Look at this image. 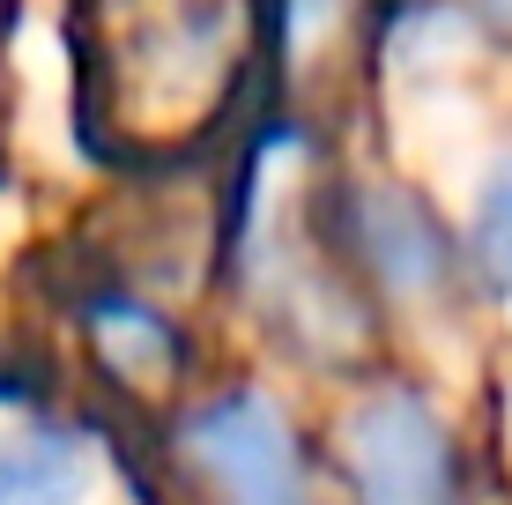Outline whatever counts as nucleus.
Returning a JSON list of instances; mask_svg holds the SVG:
<instances>
[{
  "instance_id": "obj_1",
  "label": "nucleus",
  "mask_w": 512,
  "mask_h": 505,
  "mask_svg": "<svg viewBox=\"0 0 512 505\" xmlns=\"http://www.w3.org/2000/svg\"><path fill=\"white\" fill-rule=\"evenodd\" d=\"M186 446L201 476L216 483V505H312L297 431L268 394H223L186 424Z\"/></svg>"
},
{
  "instance_id": "obj_4",
  "label": "nucleus",
  "mask_w": 512,
  "mask_h": 505,
  "mask_svg": "<svg viewBox=\"0 0 512 505\" xmlns=\"http://www.w3.org/2000/svg\"><path fill=\"white\" fill-rule=\"evenodd\" d=\"M475 253H483L490 283L512 298V164L483 186V201H475Z\"/></svg>"
},
{
  "instance_id": "obj_3",
  "label": "nucleus",
  "mask_w": 512,
  "mask_h": 505,
  "mask_svg": "<svg viewBox=\"0 0 512 505\" xmlns=\"http://www.w3.org/2000/svg\"><path fill=\"white\" fill-rule=\"evenodd\" d=\"M90 461L60 424L0 416V505H82Z\"/></svg>"
},
{
  "instance_id": "obj_5",
  "label": "nucleus",
  "mask_w": 512,
  "mask_h": 505,
  "mask_svg": "<svg viewBox=\"0 0 512 505\" xmlns=\"http://www.w3.org/2000/svg\"><path fill=\"white\" fill-rule=\"evenodd\" d=\"M475 8H490L498 23H512V0H475Z\"/></svg>"
},
{
  "instance_id": "obj_2",
  "label": "nucleus",
  "mask_w": 512,
  "mask_h": 505,
  "mask_svg": "<svg viewBox=\"0 0 512 505\" xmlns=\"http://www.w3.org/2000/svg\"><path fill=\"white\" fill-rule=\"evenodd\" d=\"M349 476L364 505H446L453 498V454L438 416L416 394H379L349 416Z\"/></svg>"
}]
</instances>
